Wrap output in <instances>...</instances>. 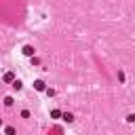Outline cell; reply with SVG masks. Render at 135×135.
I'll return each instance as SVG.
<instances>
[{
    "instance_id": "cell-1",
    "label": "cell",
    "mask_w": 135,
    "mask_h": 135,
    "mask_svg": "<svg viewBox=\"0 0 135 135\" xmlns=\"http://www.w3.org/2000/svg\"><path fill=\"white\" fill-rule=\"evenodd\" d=\"M34 89H36V91H46V84H44L42 80H34Z\"/></svg>"
},
{
    "instance_id": "cell-2",
    "label": "cell",
    "mask_w": 135,
    "mask_h": 135,
    "mask_svg": "<svg viewBox=\"0 0 135 135\" xmlns=\"http://www.w3.org/2000/svg\"><path fill=\"white\" fill-rule=\"evenodd\" d=\"M23 55L32 57V55H34V46H32V44H25V46H23Z\"/></svg>"
},
{
    "instance_id": "cell-3",
    "label": "cell",
    "mask_w": 135,
    "mask_h": 135,
    "mask_svg": "<svg viewBox=\"0 0 135 135\" xmlns=\"http://www.w3.org/2000/svg\"><path fill=\"white\" fill-rule=\"evenodd\" d=\"M11 86H13V89H15V91H21V89H23V82H21V80H19V78H15V80H13V84H11Z\"/></svg>"
},
{
    "instance_id": "cell-4",
    "label": "cell",
    "mask_w": 135,
    "mask_h": 135,
    "mask_svg": "<svg viewBox=\"0 0 135 135\" xmlns=\"http://www.w3.org/2000/svg\"><path fill=\"white\" fill-rule=\"evenodd\" d=\"M61 120H65V122H72V120H74V114H70V112H61Z\"/></svg>"
},
{
    "instance_id": "cell-5",
    "label": "cell",
    "mask_w": 135,
    "mask_h": 135,
    "mask_svg": "<svg viewBox=\"0 0 135 135\" xmlns=\"http://www.w3.org/2000/svg\"><path fill=\"white\" fill-rule=\"evenodd\" d=\"M13 80H15V74H13V72H6V74H4V82H11V84H13Z\"/></svg>"
},
{
    "instance_id": "cell-6",
    "label": "cell",
    "mask_w": 135,
    "mask_h": 135,
    "mask_svg": "<svg viewBox=\"0 0 135 135\" xmlns=\"http://www.w3.org/2000/svg\"><path fill=\"white\" fill-rule=\"evenodd\" d=\"M51 118H61V110H51Z\"/></svg>"
},
{
    "instance_id": "cell-7",
    "label": "cell",
    "mask_w": 135,
    "mask_h": 135,
    "mask_svg": "<svg viewBox=\"0 0 135 135\" xmlns=\"http://www.w3.org/2000/svg\"><path fill=\"white\" fill-rule=\"evenodd\" d=\"M4 133H6V135H15L17 131H15V127H6V129H4Z\"/></svg>"
},
{
    "instance_id": "cell-8",
    "label": "cell",
    "mask_w": 135,
    "mask_h": 135,
    "mask_svg": "<svg viewBox=\"0 0 135 135\" xmlns=\"http://www.w3.org/2000/svg\"><path fill=\"white\" fill-rule=\"evenodd\" d=\"M4 105H13V97H4Z\"/></svg>"
},
{
    "instance_id": "cell-9",
    "label": "cell",
    "mask_w": 135,
    "mask_h": 135,
    "mask_svg": "<svg viewBox=\"0 0 135 135\" xmlns=\"http://www.w3.org/2000/svg\"><path fill=\"white\" fill-rule=\"evenodd\" d=\"M0 124H2V118H0Z\"/></svg>"
}]
</instances>
